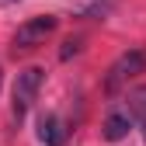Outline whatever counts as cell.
Segmentation results:
<instances>
[{"label": "cell", "mask_w": 146, "mask_h": 146, "mask_svg": "<svg viewBox=\"0 0 146 146\" xmlns=\"http://www.w3.org/2000/svg\"><path fill=\"white\" fill-rule=\"evenodd\" d=\"M38 139H42L45 146H63V139H66L63 122H59L56 115H42V118H38Z\"/></svg>", "instance_id": "obj_5"}, {"label": "cell", "mask_w": 146, "mask_h": 146, "mask_svg": "<svg viewBox=\"0 0 146 146\" xmlns=\"http://www.w3.org/2000/svg\"><path fill=\"white\" fill-rule=\"evenodd\" d=\"M52 31H56V17H52V14L28 17V21L17 28V35H14V52H31V49H38Z\"/></svg>", "instance_id": "obj_3"}, {"label": "cell", "mask_w": 146, "mask_h": 146, "mask_svg": "<svg viewBox=\"0 0 146 146\" xmlns=\"http://www.w3.org/2000/svg\"><path fill=\"white\" fill-rule=\"evenodd\" d=\"M42 80H45V70L42 66H28V70L17 73L14 90H11V115H14V122H25L28 118L31 104H35V98H38V90H42Z\"/></svg>", "instance_id": "obj_1"}, {"label": "cell", "mask_w": 146, "mask_h": 146, "mask_svg": "<svg viewBox=\"0 0 146 146\" xmlns=\"http://www.w3.org/2000/svg\"><path fill=\"white\" fill-rule=\"evenodd\" d=\"M139 73H146V49H129L108 66L104 77V90L108 94H118L122 87H129V80H136Z\"/></svg>", "instance_id": "obj_2"}, {"label": "cell", "mask_w": 146, "mask_h": 146, "mask_svg": "<svg viewBox=\"0 0 146 146\" xmlns=\"http://www.w3.org/2000/svg\"><path fill=\"white\" fill-rule=\"evenodd\" d=\"M0 4H14V0H0Z\"/></svg>", "instance_id": "obj_8"}, {"label": "cell", "mask_w": 146, "mask_h": 146, "mask_svg": "<svg viewBox=\"0 0 146 146\" xmlns=\"http://www.w3.org/2000/svg\"><path fill=\"white\" fill-rule=\"evenodd\" d=\"M129 129H132V115H129V111H111V115L104 118L101 136H104L108 143H118V139L129 136Z\"/></svg>", "instance_id": "obj_4"}, {"label": "cell", "mask_w": 146, "mask_h": 146, "mask_svg": "<svg viewBox=\"0 0 146 146\" xmlns=\"http://www.w3.org/2000/svg\"><path fill=\"white\" fill-rule=\"evenodd\" d=\"M129 115L146 122V87H136L132 94H129Z\"/></svg>", "instance_id": "obj_6"}, {"label": "cell", "mask_w": 146, "mask_h": 146, "mask_svg": "<svg viewBox=\"0 0 146 146\" xmlns=\"http://www.w3.org/2000/svg\"><path fill=\"white\" fill-rule=\"evenodd\" d=\"M73 52H80V38H70V42L63 45V52H59V56H63V59H70Z\"/></svg>", "instance_id": "obj_7"}]
</instances>
